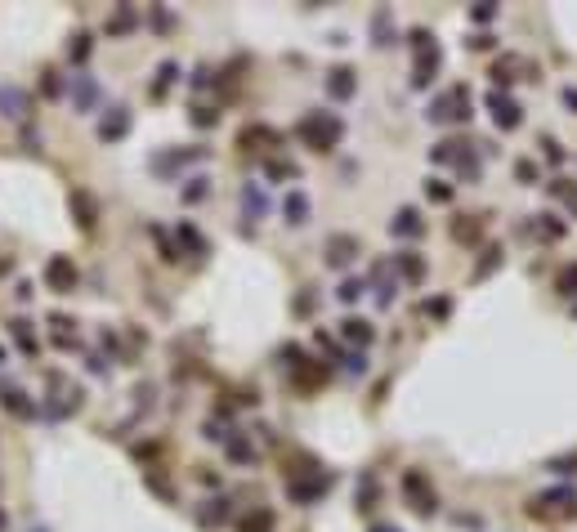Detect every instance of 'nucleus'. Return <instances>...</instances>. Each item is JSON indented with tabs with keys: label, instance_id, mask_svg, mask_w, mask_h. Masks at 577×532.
<instances>
[{
	"label": "nucleus",
	"instance_id": "6e6552de",
	"mask_svg": "<svg viewBox=\"0 0 577 532\" xmlns=\"http://www.w3.org/2000/svg\"><path fill=\"white\" fill-rule=\"evenodd\" d=\"M273 528H278V514L268 510V505H255L251 514L238 519V532H273Z\"/></svg>",
	"mask_w": 577,
	"mask_h": 532
},
{
	"label": "nucleus",
	"instance_id": "f8f14e48",
	"mask_svg": "<svg viewBox=\"0 0 577 532\" xmlns=\"http://www.w3.org/2000/svg\"><path fill=\"white\" fill-rule=\"evenodd\" d=\"M327 90L336 94V99H349V94H354V72L349 67H336V72H331V81H327Z\"/></svg>",
	"mask_w": 577,
	"mask_h": 532
},
{
	"label": "nucleus",
	"instance_id": "c9c22d12",
	"mask_svg": "<svg viewBox=\"0 0 577 532\" xmlns=\"http://www.w3.org/2000/svg\"><path fill=\"white\" fill-rule=\"evenodd\" d=\"M0 532H5V519H0Z\"/></svg>",
	"mask_w": 577,
	"mask_h": 532
},
{
	"label": "nucleus",
	"instance_id": "39448f33",
	"mask_svg": "<svg viewBox=\"0 0 577 532\" xmlns=\"http://www.w3.org/2000/svg\"><path fill=\"white\" fill-rule=\"evenodd\" d=\"M126 130H130V112L126 107H108V117L99 121V139L117 143V139H126Z\"/></svg>",
	"mask_w": 577,
	"mask_h": 532
},
{
	"label": "nucleus",
	"instance_id": "cd10ccee",
	"mask_svg": "<svg viewBox=\"0 0 577 532\" xmlns=\"http://www.w3.org/2000/svg\"><path fill=\"white\" fill-rule=\"evenodd\" d=\"M559 291H564V295L577 291V269H564V273H559Z\"/></svg>",
	"mask_w": 577,
	"mask_h": 532
},
{
	"label": "nucleus",
	"instance_id": "5701e85b",
	"mask_svg": "<svg viewBox=\"0 0 577 532\" xmlns=\"http://www.w3.org/2000/svg\"><path fill=\"white\" fill-rule=\"evenodd\" d=\"M175 72H179L175 63H162V72H157V86H153V94H162V90L170 86V81H175Z\"/></svg>",
	"mask_w": 577,
	"mask_h": 532
},
{
	"label": "nucleus",
	"instance_id": "e433bc0d",
	"mask_svg": "<svg viewBox=\"0 0 577 532\" xmlns=\"http://www.w3.org/2000/svg\"><path fill=\"white\" fill-rule=\"evenodd\" d=\"M573 313H577V305H573Z\"/></svg>",
	"mask_w": 577,
	"mask_h": 532
},
{
	"label": "nucleus",
	"instance_id": "a878e982",
	"mask_svg": "<svg viewBox=\"0 0 577 532\" xmlns=\"http://www.w3.org/2000/svg\"><path fill=\"white\" fill-rule=\"evenodd\" d=\"M193 121L206 130V126H215V121H219V112H215V107H193Z\"/></svg>",
	"mask_w": 577,
	"mask_h": 532
},
{
	"label": "nucleus",
	"instance_id": "bb28decb",
	"mask_svg": "<svg viewBox=\"0 0 577 532\" xmlns=\"http://www.w3.org/2000/svg\"><path fill=\"white\" fill-rule=\"evenodd\" d=\"M228 519V510H224V501H211V510L202 514V524H224Z\"/></svg>",
	"mask_w": 577,
	"mask_h": 532
},
{
	"label": "nucleus",
	"instance_id": "4468645a",
	"mask_svg": "<svg viewBox=\"0 0 577 532\" xmlns=\"http://www.w3.org/2000/svg\"><path fill=\"white\" fill-rule=\"evenodd\" d=\"M90 50H94V45H90V36H85V32H77V36L67 41V58H72V63H85Z\"/></svg>",
	"mask_w": 577,
	"mask_h": 532
},
{
	"label": "nucleus",
	"instance_id": "72a5a7b5",
	"mask_svg": "<svg viewBox=\"0 0 577 532\" xmlns=\"http://www.w3.org/2000/svg\"><path fill=\"white\" fill-rule=\"evenodd\" d=\"M564 103H569V107H577V90H573V86L564 90Z\"/></svg>",
	"mask_w": 577,
	"mask_h": 532
},
{
	"label": "nucleus",
	"instance_id": "6ab92c4d",
	"mask_svg": "<svg viewBox=\"0 0 577 532\" xmlns=\"http://www.w3.org/2000/svg\"><path fill=\"white\" fill-rule=\"evenodd\" d=\"M372 32H376V45H389V9L372 14Z\"/></svg>",
	"mask_w": 577,
	"mask_h": 532
},
{
	"label": "nucleus",
	"instance_id": "4be33fe9",
	"mask_svg": "<svg viewBox=\"0 0 577 532\" xmlns=\"http://www.w3.org/2000/svg\"><path fill=\"white\" fill-rule=\"evenodd\" d=\"M134 18H139L134 9H121V14H117L112 22H108V32H130V27H134Z\"/></svg>",
	"mask_w": 577,
	"mask_h": 532
},
{
	"label": "nucleus",
	"instance_id": "dca6fc26",
	"mask_svg": "<svg viewBox=\"0 0 577 532\" xmlns=\"http://www.w3.org/2000/svg\"><path fill=\"white\" fill-rule=\"evenodd\" d=\"M242 206H247V215H251V220H260V215H264V192L260 188H242Z\"/></svg>",
	"mask_w": 577,
	"mask_h": 532
},
{
	"label": "nucleus",
	"instance_id": "0eeeda50",
	"mask_svg": "<svg viewBox=\"0 0 577 532\" xmlns=\"http://www.w3.org/2000/svg\"><path fill=\"white\" fill-rule=\"evenodd\" d=\"M389 233L394 237H421L425 233V224H421V211H412V206H403L394 220H389Z\"/></svg>",
	"mask_w": 577,
	"mask_h": 532
},
{
	"label": "nucleus",
	"instance_id": "9d476101",
	"mask_svg": "<svg viewBox=\"0 0 577 532\" xmlns=\"http://www.w3.org/2000/svg\"><path fill=\"white\" fill-rule=\"evenodd\" d=\"M282 215H287L291 228L309 224V197H304V192H287V201H282Z\"/></svg>",
	"mask_w": 577,
	"mask_h": 532
},
{
	"label": "nucleus",
	"instance_id": "f257e3e1",
	"mask_svg": "<svg viewBox=\"0 0 577 532\" xmlns=\"http://www.w3.org/2000/svg\"><path fill=\"white\" fill-rule=\"evenodd\" d=\"M296 135L309 143L313 152H331V148L340 143V121H336V117H327V112H309V117H304L300 126H296Z\"/></svg>",
	"mask_w": 577,
	"mask_h": 532
},
{
	"label": "nucleus",
	"instance_id": "423d86ee",
	"mask_svg": "<svg viewBox=\"0 0 577 532\" xmlns=\"http://www.w3.org/2000/svg\"><path fill=\"white\" fill-rule=\"evenodd\" d=\"M488 107H493V121H497V126L501 130H514V126H519V103H514V99H506V94H488Z\"/></svg>",
	"mask_w": 577,
	"mask_h": 532
},
{
	"label": "nucleus",
	"instance_id": "c85d7f7f",
	"mask_svg": "<svg viewBox=\"0 0 577 532\" xmlns=\"http://www.w3.org/2000/svg\"><path fill=\"white\" fill-rule=\"evenodd\" d=\"M197 197H206V179H193V184L183 188V201H197Z\"/></svg>",
	"mask_w": 577,
	"mask_h": 532
},
{
	"label": "nucleus",
	"instance_id": "7c9ffc66",
	"mask_svg": "<svg viewBox=\"0 0 577 532\" xmlns=\"http://www.w3.org/2000/svg\"><path fill=\"white\" fill-rule=\"evenodd\" d=\"M497 14V5H474V22H488Z\"/></svg>",
	"mask_w": 577,
	"mask_h": 532
},
{
	"label": "nucleus",
	"instance_id": "aec40b11",
	"mask_svg": "<svg viewBox=\"0 0 577 532\" xmlns=\"http://www.w3.org/2000/svg\"><path fill=\"white\" fill-rule=\"evenodd\" d=\"M363 291H367L363 277H345V282H340V300H345V305H354V300H358Z\"/></svg>",
	"mask_w": 577,
	"mask_h": 532
},
{
	"label": "nucleus",
	"instance_id": "473e14b6",
	"mask_svg": "<svg viewBox=\"0 0 577 532\" xmlns=\"http://www.w3.org/2000/svg\"><path fill=\"white\" fill-rule=\"evenodd\" d=\"M533 175H537V166H533V161H519V179H524V184H528Z\"/></svg>",
	"mask_w": 577,
	"mask_h": 532
},
{
	"label": "nucleus",
	"instance_id": "20e7f679",
	"mask_svg": "<svg viewBox=\"0 0 577 532\" xmlns=\"http://www.w3.org/2000/svg\"><path fill=\"white\" fill-rule=\"evenodd\" d=\"M67 206H72V215H77V224H81V228H94V224H99V201H94V192L72 188Z\"/></svg>",
	"mask_w": 577,
	"mask_h": 532
},
{
	"label": "nucleus",
	"instance_id": "c756f323",
	"mask_svg": "<svg viewBox=\"0 0 577 532\" xmlns=\"http://www.w3.org/2000/svg\"><path fill=\"white\" fill-rule=\"evenodd\" d=\"M452 233H457V241H474L479 237V224H457Z\"/></svg>",
	"mask_w": 577,
	"mask_h": 532
},
{
	"label": "nucleus",
	"instance_id": "412c9836",
	"mask_svg": "<svg viewBox=\"0 0 577 532\" xmlns=\"http://www.w3.org/2000/svg\"><path fill=\"white\" fill-rule=\"evenodd\" d=\"M72 86H77V103H81V107L94 103V81H90V77H72Z\"/></svg>",
	"mask_w": 577,
	"mask_h": 532
},
{
	"label": "nucleus",
	"instance_id": "f704fd0d",
	"mask_svg": "<svg viewBox=\"0 0 577 532\" xmlns=\"http://www.w3.org/2000/svg\"><path fill=\"white\" fill-rule=\"evenodd\" d=\"M0 362H5V349H0Z\"/></svg>",
	"mask_w": 577,
	"mask_h": 532
},
{
	"label": "nucleus",
	"instance_id": "2f4dec72",
	"mask_svg": "<svg viewBox=\"0 0 577 532\" xmlns=\"http://www.w3.org/2000/svg\"><path fill=\"white\" fill-rule=\"evenodd\" d=\"M555 474H577V456L573 461H555Z\"/></svg>",
	"mask_w": 577,
	"mask_h": 532
},
{
	"label": "nucleus",
	"instance_id": "7ed1b4c3",
	"mask_svg": "<svg viewBox=\"0 0 577 532\" xmlns=\"http://www.w3.org/2000/svg\"><path fill=\"white\" fill-rule=\"evenodd\" d=\"M77 264H72L67 255H54L50 264H45V286H50L54 295H67V291H77Z\"/></svg>",
	"mask_w": 577,
	"mask_h": 532
},
{
	"label": "nucleus",
	"instance_id": "a211bd4d",
	"mask_svg": "<svg viewBox=\"0 0 577 532\" xmlns=\"http://www.w3.org/2000/svg\"><path fill=\"white\" fill-rule=\"evenodd\" d=\"M5 407H9L14 416H22V420L36 416V407H32V403H22V394H18V390H9V394H5Z\"/></svg>",
	"mask_w": 577,
	"mask_h": 532
},
{
	"label": "nucleus",
	"instance_id": "f3484780",
	"mask_svg": "<svg viewBox=\"0 0 577 532\" xmlns=\"http://www.w3.org/2000/svg\"><path fill=\"white\" fill-rule=\"evenodd\" d=\"M175 233H179V241H183V246L193 251V255H202V251H206V241H202V233H197V228H193V224H179Z\"/></svg>",
	"mask_w": 577,
	"mask_h": 532
},
{
	"label": "nucleus",
	"instance_id": "b1692460",
	"mask_svg": "<svg viewBox=\"0 0 577 532\" xmlns=\"http://www.w3.org/2000/svg\"><path fill=\"white\" fill-rule=\"evenodd\" d=\"M425 192H429V201H452V188H448V184H439V179H429Z\"/></svg>",
	"mask_w": 577,
	"mask_h": 532
},
{
	"label": "nucleus",
	"instance_id": "1a4fd4ad",
	"mask_svg": "<svg viewBox=\"0 0 577 532\" xmlns=\"http://www.w3.org/2000/svg\"><path fill=\"white\" fill-rule=\"evenodd\" d=\"M354 255H358V237H349V233H340V237H331L327 241V264H349Z\"/></svg>",
	"mask_w": 577,
	"mask_h": 532
},
{
	"label": "nucleus",
	"instance_id": "9b49d317",
	"mask_svg": "<svg viewBox=\"0 0 577 532\" xmlns=\"http://www.w3.org/2000/svg\"><path fill=\"white\" fill-rule=\"evenodd\" d=\"M340 335L354 345H372V322H363V318H345L340 322Z\"/></svg>",
	"mask_w": 577,
	"mask_h": 532
},
{
	"label": "nucleus",
	"instance_id": "393cba45",
	"mask_svg": "<svg viewBox=\"0 0 577 532\" xmlns=\"http://www.w3.org/2000/svg\"><path fill=\"white\" fill-rule=\"evenodd\" d=\"M228 456H233V461H255V452H251V447L242 443V439H233V443H228Z\"/></svg>",
	"mask_w": 577,
	"mask_h": 532
},
{
	"label": "nucleus",
	"instance_id": "ddd939ff",
	"mask_svg": "<svg viewBox=\"0 0 577 532\" xmlns=\"http://www.w3.org/2000/svg\"><path fill=\"white\" fill-rule=\"evenodd\" d=\"M394 264H398V273L408 277V282H421V273H425L421 255H412V251H403V255H394Z\"/></svg>",
	"mask_w": 577,
	"mask_h": 532
},
{
	"label": "nucleus",
	"instance_id": "f03ea898",
	"mask_svg": "<svg viewBox=\"0 0 577 532\" xmlns=\"http://www.w3.org/2000/svg\"><path fill=\"white\" fill-rule=\"evenodd\" d=\"M403 497L412 501L416 514H434L439 510V501H434V492H429V483H425L421 470H408V474H403Z\"/></svg>",
	"mask_w": 577,
	"mask_h": 532
},
{
	"label": "nucleus",
	"instance_id": "2eb2a0df",
	"mask_svg": "<svg viewBox=\"0 0 577 532\" xmlns=\"http://www.w3.org/2000/svg\"><path fill=\"white\" fill-rule=\"evenodd\" d=\"M0 107H9L5 117H22V112H27V94H18V90H0Z\"/></svg>",
	"mask_w": 577,
	"mask_h": 532
}]
</instances>
